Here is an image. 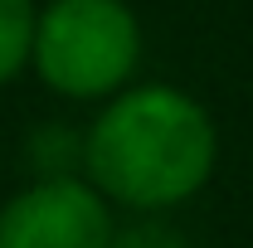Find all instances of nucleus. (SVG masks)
I'll list each match as a JSON object with an SVG mask.
<instances>
[{"label":"nucleus","instance_id":"nucleus-2","mask_svg":"<svg viewBox=\"0 0 253 248\" xmlns=\"http://www.w3.org/2000/svg\"><path fill=\"white\" fill-rule=\"evenodd\" d=\"M146 30L126 0H44L34 15L30 68L63 102H93L136 83Z\"/></svg>","mask_w":253,"mask_h":248},{"label":"nucleus","instance_id":"nucleus-1","mask_svg":"<svg viewBox=\"0 0 253 248\" xmlns=\"http://www.w3.org/2000/svg\"><path fill=\"white\" fill-rule=\"evenodd\" d=\"M219 170V126L175 83H131L83 126L78 175L131 219H166Z\"/></svg>","mask_w":253,"mask_h":248},{"label":"nucleus","instance_id":"nucleus-3","mask_svg":"<svg viewBox=\"0 0 253 248\" xmlns=\"http://www.w3.org/2000/svg\"><path fill=\"white\" fill-rule=\"evenodd\" d=\"M117 209L83 175H39L0 200V248H107Z\"/></svg>","mask_w":253,"mask_h":248},{"label":"nucleus","instance_id":"nucleus-6","mask_svg":"<svg viewBox=\"0 0 253 248\" xmlns=\"http://www.w3.org/2000/svg\"><path fill=\"white\" fill-rule=\"evenodd\" d=\"M107 248H190V239L166 219H126L112 229Z\"/></svg>","mask_w":253,"mask_h":248},{"label":"nucleus","instance_id":"nucleus-5","mask_svg":"<svg viewBox=\"0 0 253 248\" xmlns=\"http://www.w3.org/2000/svg\"><path fill=\"white\" fill-rule=\"evenodd\" d=\"M25 161H30L34 180L39 175H78V165H83V131L34 126L30 141H25Z\"/></svg>","mask_w":253,"mask_h":248},{"label":"nucleus","instance_id":"nucleus-4","mask_svg":"<svg viewBox=\"0 0 253 248\" xmlns=\"http://www.w3.org/2000/svg\"><path fill=\"white\" fill-rule=\"evenodd\" d=\"M34 15H39V0H0V88L30 73Z\"/></svg>","mask_w":253,"mask_h":248}]
</instances>
